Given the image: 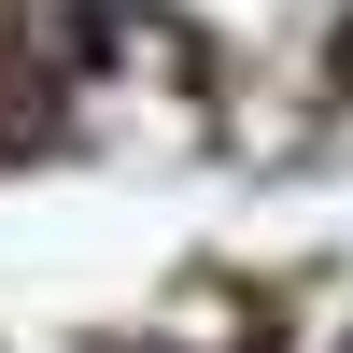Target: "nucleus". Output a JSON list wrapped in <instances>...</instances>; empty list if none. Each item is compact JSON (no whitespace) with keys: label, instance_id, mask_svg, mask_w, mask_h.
<instances>
[{"label":"nucleus","instance_id":"f257e3e1","mask_svg":"<svg viewBox=\"0 0 353 353\" xmlns=\"http://www.w3.org/2000/svg\"><path fill=\"white\" fill-rule=\"evenodd\" d=\"M339 85H353V28H339Z\"/></svg>","mask_w":353,"mask_h":353}]
</instances>
